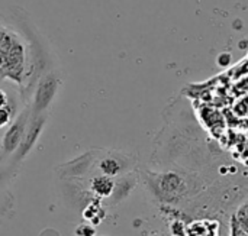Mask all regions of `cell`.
Returning a JSON list of instances; mask_svg holds the SVG:
<instances>
[{
    "mask_svg": "<svg viewBox=\"0 0 248 236\" xmlns=\"http://www.w3.org/2000/svg\"><path fill=\"white\" fill-rule=\"evenodd\" d=\"M16 118V104H9L6 107H0V131L6 129L13 119Z\"/></svg>",
    "mask_w": 248,
    "mask_h": 236,
    "instance_id": "cell-10",
    "label": "cell"
},
{
    "mask_svg": "<svg viewBox=\"0 0 248 236\" xmlns=\"http://www.w3.org/2000/svg\"><path fill=\"white\" fill-rule=\"evenodd\" d=\"M0 138H1V136H0ZM6 160H7V158H6V157H4V154H3V149H1V144H0V165H3Z\"/></svg>",
    "mask_w": 248,
    "mask_h": 236,
    "instance_id": "cell-12",
    "label": "cell"
},
{
    "mask_svg": "<svg viewBox=\"0 0 248 236\" xmlns=\"http://www.w3.org/2000/svg\"><path fill=\"white\" fill-rule=\"evenodd\" d=\"M12 103H13L12 102V97L3 88H0V107H6V106H9Z\"/></svg>",
    "mask_w": 248,
    "mask_h": 236,
    "instance_id": "cell-11",
    "label": "cell"
},
{
    "mask_svg": "<svg viewBox=\"0 0 248 236\" xmlns=\"http://www.w3.org/2000/svg\"><path fill=\"white\" fill-rule=\"evenodd\" d=\"M134 187H135V181H132V178H129L128 176H124L118 181H115V187H113V192L110 194L113 203L122 202L131 193V190Z\"/></svg>",
    "mask_w": 248,
    "mask_h": 236,
    "instance_id": "cell-8",
    "label": "cell"
},
{
    "mask_svg": "<svg viewBox=\"0 0 248 236\" xmlns=\"http://www.w3.org/2000/svg\"><path fill=\"white\" fill-rule=\"evenodd\" d=\"M45 123H46V113H44V115H31L29 122H28V128H26V132H25V136H23V141H22L20 147L17 148V151L12 155V160H10L12 164L19 165L31 154V151L35 148L41 133L44 132Z\"/></svg>",
    "mask_w": 248,
    "mask_h": 236,
    "instance_id": "cell-4",
    "label": "cell"
},
{
    "mask_svg": "<svg viewBox=\"0 0 248 236\" xmlns=\"http://www.w3.org/2000/svg\"><path fill=\"white\" fill-rule=\"evenodd\" d=\"M135 165H137V158L125 152H108L97 162L100 173L112 178L125 176Z\"/></svg>",
    "mask_w": 248,
    "mask_h": 236,
    "instance_id": "cell-5",
    "label": "cell"
},
{
    "mask_svg": "<svg viewBox=\"0 0 248 236\" xmlns=\"http://www.w3.org/2000/svg\"><path fill=\"white\" fill-rule=\"evenodd\" d=\"M29 118H31V107H25L16 115L13 122L6 128L4 133L1 135L0 144H1V149L6 158H10L20 147L26 128H28Z\"/></svg>",
    "mask_w": 248,
    "mask_h": 236,
    "instance_id": "cell-3",
    "label": "cell"
},
{
    "mask_svg": "<svg viewBox=\"0 0 248 236\" xmlns=\"http://www.w3.org/2000/svg\"><path fill=\"white\" fill-rule=\"evenodd\" d=\"M92 165V157H90V154H86V155H83V157H78V158H76L74 161H71L70 164H67L65 167H68V168H60V170H62L64 171V174H62V177H78V176H83L84 173H87Z\"/></svg>",
    "mask_w": 248,
    "mask_h": 236,
    "instance_id": "cell-6",
    "label": "cell"
},
{
    "mask_svg": "<svg viewBox=\"0 0 248 236\" xmlns=\"http://www.w3.org/2000/svg\"><path fill=\"white\" fill-rule=\"evenodd\" d=\"M60 77L55 73L44 74L36 84L33 93V102L31 106V115H44L49 109L51 103L54 102L58 88H60Z\"/></svg>",
    "mask_w": 248,
    "mask_h": 236,
    "instance_id": "cell-2",
    "label": "cell"
},
{
    "mask_svg": "<svg viewBox=\"0 0 248 236\" xmlns=\"http://www.w3.org/2000/svg\"><path fill=\"white\" fill-rule=\"evenodd\" d=\"M25 70L26 52L22 39L4 22H0V78L22 84L26 77Z\"/></svg>",
    "mask_w": 248,
    "mask_h": 236,
    "instance_id": "cell-1",
    "label": "cell"
},
{
    "mask_svg": "<svg viewBox=\"0 0 248 236\" xmlns=\"http://www.w3.org/2000/svg\"><path fill=\"white\" fill-rule=\"evenodd\" d=\"M16 168H17V165L12 164L10 161H9L7 165H4V164L0 165V193L4 192V190H7L10 181L16 176Z\"/></svg>",
    "mask_w": 248,
    "mask_h": 236,
    "instance_id": "cell-9",
    "label": "cell"
},
{
    "mask_svg": "<svg viewBox=\"0 0 248 236\" xmlns=\"http://www.w3.org/2000/svg\"><path fill=\"white\" fill-rule=\"evenodd\" d=\"M115 187V181L108 176H97L92 181V192L99 197H110Z\"/></svg>",
    "mask_w": 248,
    "mask_h": 236,
    "instance_id": "cell-7",
    "label": "cell"
}]
</instances>
